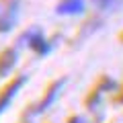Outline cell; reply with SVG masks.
<instances>
[{
	"mask_svg": "<svg viewBox=\"0 0 123 123\" xmlns=\"http://www.w3.org/2000/svg\"><path fill=\"white\" fill-rule=\"evenodd\" d=\"M23 82H25V78H17V80H14L12 84H8V86H6L4 90L0 92V113H2V109H4V107H6V105L10 103L12 94H14V92L18 90V86H21Z\"/></svg>",
	"mask_w": 123,
	"mask_h": 123,
	"instance_id": "1",
	"label": "cell"
},
{
	"mask_svg": "<svg viewBox=\"0 0 123 123\" xmlns=\"http://www.w3.org/2000/svg\"><path fill=\"white\" fill-rule=\"evenodd\" d=\"M14 62H17V53H14L12 49H8V51L2 53V55H0V76L8 74V72L12 70Z\"/></svg>",
	"mask_w": 123,
	"mask_h": 123,
	"instance_id": "2",
	"label": "cell"
},
{
	"mask_svg": "<svg viewBox=\"0 0 123 123\" xmlns=\"http://www.w3.org/2000/svg\"><path fill=\"white\" fill-rule=\"evenodd\" d=\"M82 10V0H64L60 4V12H80Z\"/></svg>",
	"mask_w": 123,
	"mask_h": 123,
	"instance_id": "3",
	"label": "cell"
}]
</instances>
